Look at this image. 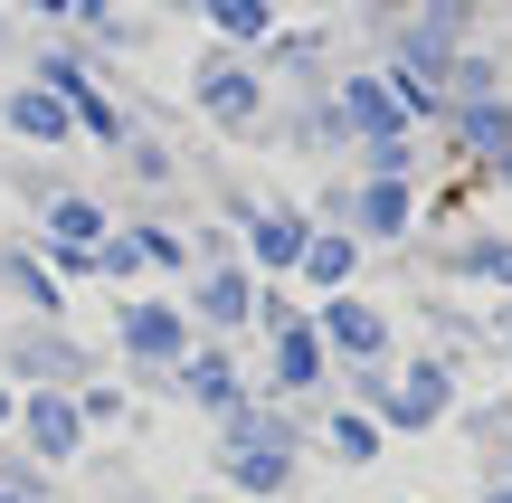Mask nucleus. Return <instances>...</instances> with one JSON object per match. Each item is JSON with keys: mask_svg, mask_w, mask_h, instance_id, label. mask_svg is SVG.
I'll use <instances>...</instances> for the list:
<instances>
[{"mask_svg": "<svg viewBox=\"0 0 512 503\" xmlns=\"http://www.w3.org/2000/svg\"><path fill=\"white\" fill-rule=\"evenodd\" d=\"M437 418H446V371H437V361H418V371L389 390V428H437Z\"/></svg>", "mask_w": 512, "mask_h": 503, "instance_id": "f257e3e1", "label": "nucleus"}, {"mask_svg": "<svg viewBox=\"0 0 512 503\" xmlns=\"http://www.w3.org/2000/svg\"><path fill=\"white\" fill-rule=\"evenodd\" d=\"M351 124H361V133H380V143H399V124H408L399 86H380V76H361V86H351Z\"/></svg>", "mask_w": 512, "mask_h": 503, "instance_id": "f03ea898", "label": "nucleus"}, {"mask_svg": "<svg viewBox=\"0 0 512 503\" xmlns=\"http://www.w3.org/2000/svg\"><path fill=\"white\" fill-rule=\"evenodd\" d=\"M332 342H342L351 361H380L389 352V323L370 314V304H332Z\"/></svg>", "mask_w": 512, "mask_h": 503, "instance_id": "7ed1b4c3", "label": "nucleus"}, {"mask_svg": "<svg viewBox=\"0 0 512 503\" xmlns=\"http://www.w3.org/2000/svg\"><path fill=\"white\" fill-rule=\"evenodd\" d=\"M456 266H465V276H484V285H512V238H465Z\"/></svg>", "mask_w": 512, "mask_h": 503, "instance_id": "20e7f679", "label": "nucleus"}, {"mask_svg": "<svg viewBox=\"0 0 512 503\" xmlns=\"http://www.w3.org/2000/svg\"><path fill=\"white\" fill-rule=\"evenodd\" d=\"M238 485H256V494H275V485H285V456H275V447H256V456H238Z\"/></svg>", "mask_w": 512, "mask_h": 503, "instance_id": "39448f33", "label": "nucleus"}, {"mask_svg": "<svg viewBox=\"0 0 512 503\" xmlns=\"http://www.w3.org/2000/svg\"><path fill=\"white\" fill-rule=\"evenodd\" d=\"M209 105H219V114H238V124H247V114H256V86H247V76H209Z\"/></svg>", "mask_w": 512, "mask_h": 503, "instance_id": "423d86ee", "label": "nucleus"}, {"mask_svg": "<svg viewBox=\"0 0 512 503\" xmlns=\"http://www.w3.org/2000/svg\"><path fill=\"white\" fill-rule=\"evenodd\" d=\"M304 266H313V276H323V285H342V276H351V238H323V247H313Z\"/></svg>", "mask_w": 512, "mask_h": 503, "instance_id": "0eeeda50", "label": "nucleus"}, {"mask_svg": "<svg viewBox=\"0 0 512 503\" xmlns=\"http://www.w3.org/2000/svg\"><path fill=\"white\" fill-rule=\"evenodd\" d=\"M313 371H323V352H313V333H285V380H294V390H304Z\"/></svg>", "mask_w": 512, "mask_h": 503, "instance_id": "6e6552de", "label": "nucleus"}, {"mask_svg": "<svg viewBox=\"0 0 512 503\" xmlns=\"http://www.w3.org/2000/svg\"><path fill=\"white\" fill-rule=\"evenodd\" d=\"M332 447H342V456H370V447H380V428H370V418H332Z\"/></svg>", "mask_w": 512, "mask_h": 503, "instance_id": "1a4fd4ad", "label": "nucleus"}, {"mask_svg": "<svg viewBox=\"0 0 512 503\" xmlns=\"http://www.w3.org/2000/svg\"><path fill=\"white\" fill-rule=\"evenodd\" d=\"M219 19H228L238 38H256V29H266V0H219Z\"/></svg>", "mask_w": 512, "mask_h": 503, "instance_id": "9d476101", "label": "nucleus"}, {"mask_svg": "<svg viewBox=\"0 0 512 503\" xmlns=\"http://www.w3.org/2000/svg\"><path fill=\"white\" fill-rule=\"evenodd\" d=\"M484 503H512V485H494V494H484Z\"/></svg>", "mask_w": 512, "mask_h": 503, "instance_id": "9b49d317", "label": "nucleus"}]
</instances>
